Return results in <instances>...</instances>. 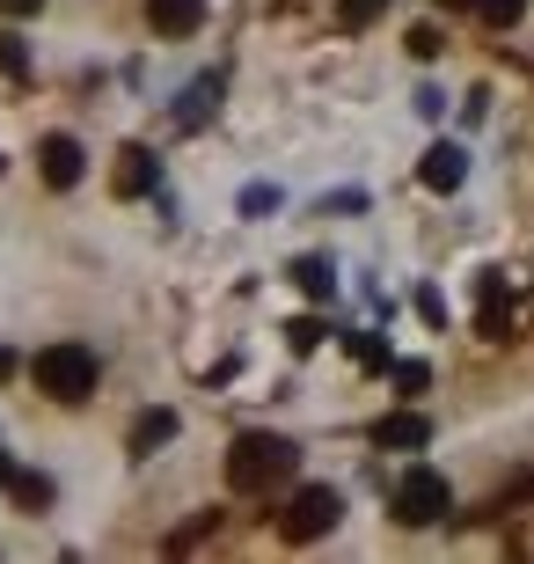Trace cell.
Wrapping results in <instances>:
<instances>
[{"mask_svg": "<svg viewBox=\"0 0 534 564\" xmlns=\"http://www.w3.org/2000/svg\"><path fill=\"white\" fill-rule=\"evenodd\" d=\"M22 506H52V477H37V469H15V484H8Z\"/></svg>", "mask_w": 534, "mask_h": 564, "instance_id": "obj_12", "label": "cell"}, {"mask_svg": "<svg viewBox=\"0 0 534 564\" xmlns=\"http://www.w3.org/2000/svg\"><path fill=\"white\" fill-rule=\"evenodd\" d=\"M411 52H417V59H432V52H439V30H432V22H417V30H411Z\"/></svg>", "mask_w": 534, "mask_h": 564, "instance_id": "obj_18", "label": "cell"}, {"mask_svg": "<svg viewBox=\"0 0 534 564\" xmlns=\"http://www.w3.org/2000/svg\"><path fill=\"white\" fill-rule=\"evenodd\" d=\"M476 15L491 22V30H513V22L527 15V0H476Z\"/></svg>", "mask_w": 534, "mask_h": 564, "instance_id": "obj_13", "label": "cell"}, {"mask_svg": "<svg viewBox=\"0 0 534 564\" xmlns=\"http://www.w3.org/2000/svg\"><path fill=\"white\" fill-rule=\"evenodd\" d=\"M417 176H425V191H461V176H469V154H461L454 140H439V147H425Z\"/></svg>", "mask_w": 534, "mask_h": 564, "instance_id": "obj_6", "label": "cell"}, {"mask_svg": "<svg viewBox=\"0 0 534 564\" xmlns=\"http://www.w3.org/2000/svg\"><path fill=\"white\" fill-rule=\"evenodd\" d=\"M146 22H154L162 37H190V30L206 22V0H146Z\"/></svg>", "mask_w": 534, "mask_h": 564, "instance_id": "obj_7", "label": "cell"}, {"mask_svg": "<svg viewBox=\"0 0 534 564\" xmlns=\"http://www.w3.org/2000/svg\"><path fill=\"white\" fill-rule=\"evenodd\" d=\"M425 381H432V367H425V359H395V389H403V397H417Z\"/></svg>", "mask_w": 534, "mask_h": 564, "instance_id": "obj_14", "label": "cell"}, {"mask_svg": "<svg viewBox=\"0 0 534 564\" xmlns=\"http://www.w3.org/2000/svg\"><path fill=\"white\" fill-rule=\"evenodd\" d=\"M381 8H389V0H345V8H337V15H345V30H367V22L381 15Z\"/></svg>", "mask_w": 534, "mask_h": 564, "instance_id": "obj_16", "label": "cell"}, {"mask_svg": "<svg viewBox=\"0 0 534 564\" xmlns=\"http://www.w3.org/2000/svg\"><path fill=\"white\" fill-rule=\"evenodd\" d=\"M373 440H381V447H425V440H432V425L417 419V411H395V419H381V425H373Z\"/></svg>", "mask_w": 534, "mask_h": 564, "instance_id": "obj_10", "label": "cell"}, {"mask_svg": "<svg viewBox=\"0 0 534 564\" xmlns=\"http://www.w3.org/2000/svg\"><path fill=\"white\" fill-rule=\"evenodd\" d=\"M293 286L308 293V301H329V293H337V272H329V257H293Z\"/></svg>", "mask_w": 534, "mask_h": 564, "instance_id": "obj_9", "label": "cell"}, {"mask_svg": "<svg viewBox=\"0 0 534 564\" xmlns=\"http://www.w3.org/2000/svg\"><path fill=\"white\" fill-rule=\"evenodd\" d=\"M44 0H0V15H37Z\"/></svg>", "mask_w": 534, "mask_h": 564, "instance_id": "obj_19", "label": "cell"}, {"mask_svg": "<svg viewBox=\"0 0 534 564\" xmlns=\"http://www.w3.org/2000/svg\"><path fill=\"white\" fill-rule=\"evenodd\" d=\"M110 191H118V198H146V191H154V154H146V147H124Z\"/></svg>", "mask_w": 534, "mask_h": 564, "instance_id": "obj_8", "label": "cell"}, {"mask_svg": "<svg viewBox=\"0 0 534 564\" xmlns=\"http://www.w3.org/2000/svg\"><path fill=\"white\" fill-rule=\"evenodd\" d=\"M337 513H345V499H337L329 484H301L286 499V513H279V535H286V543H315V535L337 528Z\"/></svg>", "mask_w": 534, "mask_h": 564, "instance_id": "obj_4", "label": "cell"}, {"mask_svg": "<svg viewBox=\"0 0 534 564\" xmlns=\"http://www.w3.org/2000/svg\"><path fill=\"white\" fill-rule=\"evenodd\" d=\"M0 484H15V462H8V455H0Z\"/></svg>", "mask_w": 534, "mask_h": 564, "instance_id": "obj_21", "label": "cell"}, {"mask_svg": "<svg viewBox=\"0 0 534 564\" xmlns=\"http://www.w3.org/2000/svg\"><path fill=\"white\" fill-rule=\"evenodd\" d=\"M0 66H8L15 82H22V74H30V59H22V37H8V30H0Z\"/></svg>", "mask_w": 534, "mask_h": 564, "instance_id": "obj_17", "label": "cell"}, {"mask_svg": "<svg viewBox=\"0 0 534 564\" xmlns=\"http://www.w3.org/2000/svg\"><path fill=\"white\" fill-rule=\"evenodd\" d=\"M293 462H301V447L279 433H242L235 447H227V491H242V499H257V491H271V484L293 477Z\"/></svg>", "mask_w": 534, "mask_h": 564, "instance_id": "obj_1", "label": "cell"}, {"mask_svg": "<svg viewBox=\"0 0 534 564\" xmlns=\"http://www.w3.org/2000/svg\"><path fill=\"white\" fill-rule=\"evenodd\" d=\"M30 375H37V389L52 403H88L96 381H103V359L88 352L81 337H59V345H44V352L30 359Z\"/></svg>", "mask_w": 534, "mask_h": 564, "instance_id": "obj_2", "label": "cell"}, {"mask_svg": "<svg viewBox=\"0 0 534 564\" xmlns=\"http://www.w3.org/2000/svg\"><path fill=\"white\" fill-rule=\"evenodd\" d=\"M37 169H44V184H52V191H74V184H81V169H88V154H81V140L52 132V140L37 147Z\"/></svg>", "mask_w": 534, "mask_h": 564, "instance_id": "obj_5", "label": "cell"}, {"mask_svg": "<svg viewBox=\"0 0 534 564\" xmlns=\"http://www.w3.org/2000/svg\"><path fill=\"white\" fill-rule=\"evenodd\" d=\"M454 513V491L439 469H403V484H395V521L403 528H432Z\"/></svg>", "mask_w": 534, "mask_h": 564, "instance_id": "obj_3", "label": "cell"}, {"mask_svg": "<svg viewBox=\"0 0 534 564\" xmlns=\"http://www.w3.org/2000/svg\"><path fill=\"white\" fill-rule=\"evenodd\" d=\"M439 8H476V0H439Z\"/></svg>", "mask_w": 534, "mask_h": 564, "instance_id": "obj_22", "label": "cell"}, {"mask_svg": "<svg viewBox=\"0 0 534 564\" xmlns=\"http://www.w3.org/2000/svg\"><path fill=\"white\" fill-rule=\"evenodd\" d=\"M162 440H176V411H146V419L132 425V455H154Z\"/></svg>", "mask_w": 534, "mask_h": 564, "instance_id": "obj_11", "label": "cell"}, {"mask_svg": "<svg viewBox=\"0 0 534 564\" xmlns=\"http://www.w3.org/2000/svg\"><path fill=\"white\" fill-rule=\"evenodd\" d=\"M323 323H315V315H301V323H293V330H286V345H293V352H315V345H323Z\"/></svg>", "mask_w": 534, "mask_h": 564, "instance_id": "obj_15", "label": "cell"}, {"mask_svg": "<svg viewBox=\"0 0 534 564\" xmlns=\"http://www.w3.org/2000/svg\"><path fill=\"white\" fill-rule=\"evenodd\" d=\"M8 375H15V352H8V345H0V381H8Z\"/></svg>", "mask_w": 534, "mask_h": 564, "instance_id": "obj_20", "label": "cell"}]
</instances>
